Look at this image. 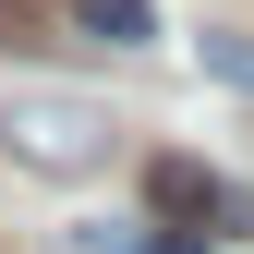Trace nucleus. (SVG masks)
Returning <instances> with one entry per match:
<instances>
[{
	"label": "nucleus",
	"instance_id": "3",
	"mask_svg": "<svg viewBox=\"0 0 254 254\" xmlns=\"http://www.w3.org/2000/svg\"><path fill=\"white\" fill-rule=\"evenodd\" d=\"M73 24L97 49H157V12H145V0H73Z\"/></svg>",
	"mask_w": 254,
	"mask_h": 254
},
{
	"label": "nucleus",
	"instance_id": "4",
	"mask_svg": "<svg viewBox=\"0 0 254 254\" xmlns=\"http://www.w3.org/2000/svg\"><path fill=\"white\" fill-rule=\"evenodd\" d=\"M194 49H206L218 85H242V97H254V37H194Z\"/></svg>",
	"mask_w": 254,
	"mask_h": 254
},
{
	"label": "nucleus",
	"instance_id": "2",
	"mask_svg": "<svg viewBox=\"0 0 254 254\" xmlns=\"http://www.w3.org/2000/svg\"><path fill=\"white\" fill-rule=\"evenodd\" d=\"M145 206H157V230H218V242L254 230V206H242L218 170H194V157H157V170H145Z\"/></svg>",
	"mask_w": 254,
	"mask_h": 254
},
{
	"label": "nucleus",
	"instance_id": "1",
	"mask_svg": "<svg viewBox=\"0 0 254 254\" xmlns=\"http://www.w3.org/2000/svg\"><path fill=\"white\" fill-rule=\"evenodd\" d=\"M109 133H121V121H109L97 97H61V85H12V97H0V145H12V170L85 182V170L109 157Z\"/></svg>",
	"mask_w": 254,
	"mask_h": 254
}]
</instances>
